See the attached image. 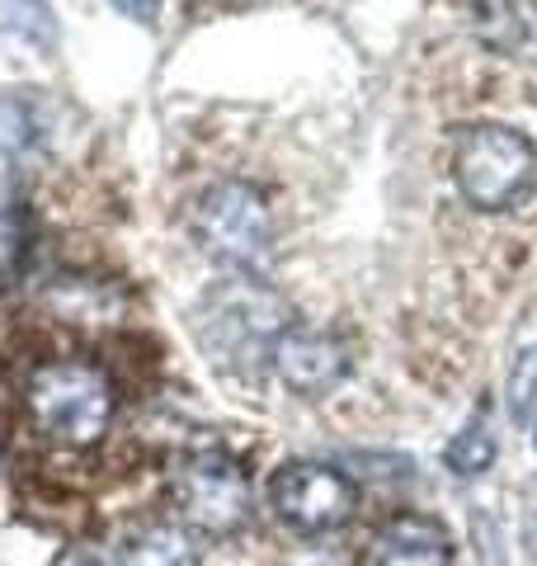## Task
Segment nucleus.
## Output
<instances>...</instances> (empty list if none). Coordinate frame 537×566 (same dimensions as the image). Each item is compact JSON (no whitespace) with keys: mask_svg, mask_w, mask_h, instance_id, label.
Masks as SVG:
<instances>
[{"mask_svg":"<svg viewBox=\"0 0 537 566\" xmlns=\"http://www.w3.org/2000/svg\"><path fill=\"white\" fill-rule=\"evenodd\" d=\"M118 566H199V543H193L189 524L156 520L128 538Z\"/></svg>","mask_w":537,"mask_h":566,"instance_id":"8","label":"nucleus"},{"mask_svg":"<svg viewBox=\"0 0 537 566\" xmlns=\"http://www.w3.org/2000/svg\"><path fill=\"white\" fill-rule=\"evenodd\" d=\"M114 382L90 359H43L24 382L29 424L48 444L90 449L114 424Z\"/></svg>","mask_w":537,"mask_h":566,"instance_id":"1","label":"nucleus"},{"mask_svg":"<svg viewBox=\"0 0 537 566\" xmlns=\"http://www.w3.org/2000/svg\"><path fill=\"white\" fill-rule=\"evenodd\" d=\"M114 6L128 14V20H137V24H151L156 10H160V0H114Z\"/></svg>","mask_w":537,"mask_h":566,"instance_id":"12","label":"nucleus"},{"mask_svg":"<svg viewBox=\"0 0 537 566\" xmlns=\"http://www.w3.org/2000/svg\"><path fill=\"white\" fill-rule=\"evenodd\" d=\"M170 495H175L179 520L212 538H231L250 520V476L222 449L189 453L175 472Z\"/></svg>","mask_w":537,"mask_h":566,"instance_id":"4","label":"nucleus"},{"mask_svg":"<svg viewBox=\"0 0 537 566\" xmlns=\"http://www.w3.org/2000/svg\"><path fill=\"white\" fill-rule=\"evenodd\" d=\"M528 547H533V557H537V505H533V520H528Z\"/></svg>","mask_w":537,"mask_h":566,"instance_id":"14","label":"nucleus"},{"mask_svg":"<svg viewBox=\"0 0 537 566\" xmlns=\"http://www.w3.org/2000/svg\"><path fill=\"white\" fill-rule=\"evenodd\" d=\"M52 566H114V562L104 557V553H95V547H71V553H66V557H57Z\"/></svg>","mask_w":537,"mask_h":566,"instance_id":"13","label":"nucleus"},{"mask_svg":"<svg viewBox=\"0 0 537 566\" xmlns=\"http://www.w3.org/2000/svg\"><path fill=\"white\" fill-rule=\"evenodd\" d=\"M533 397H537V349H528L524 359L514 364V382H509V411H514V420H528Z\"/></svg>","mask_w":537,"mask_h":566,"instance_id":"11","label":"nucleus"},{"mask_svg":"<svg viewBox=\"0 0 537 566\" xmlns=\"http://www.w3.org/2000/svg\"><path fill=\"white\" fill-rule=\"evenodd\" d=\"M372 566H453L448 528L424 515H397L372 538Z\"/></svg>","mask_w":537,"mask_h":566,"instance_id":"7","label":"nucleus"},{"mask_svg":"<svg viewBox=\"0 0 537 566\" xmlns=\"http://www.w3.org/2000/svg\"><path fill=\"white\" fill-rule=\"evenodd\" d=\"M268 359H274L283 387L297 397H326L349 378V349L316 326H288L274 340Z\"/></svg>","mask_w":537,"mask_h":566,"instance_id":"6","label":"nucleus"},{"mask_svg":"<svg viewBox=\"0 0 537 566\" xmlns=\"http://www.w3.org/2000/svg\"><path fill=\"white\" fill-rule=\"evenodd\" d=\"M453 180L457 193L481 212H505L518 199H528L537 180V151L524 133L476 123L462 128L453 142Z\"/></svg>","mask_w":537,"mask_h":566,"instance_id":"3","label":"nucleus"},{"mask_svg":"<svg viewBox=\"0 0 537 566\" xmlns=\"http://www.w3.org/2000/svg\"><path fill=\"white\" fill-rule=\"evenodd\" d=\"M268 501H274L278 520L297 528V534H330L354 515V482L345 472H335L312 458L283 463L268 482Z\"/></svg>","mask_w":537,"mask_h":566,"instance_id":"5","label":"nucleus"},{"mask_svg":"<svg viewBox=\"0 0 537 566\" xmlns=\"http://www.w3.org/2000/svg\"><path fill=\"white\" fill-rule=\"evenodd\" d=\"M443 463L453 468L457 476H476V472H486L491 463H495V434L486 430V424H467L453 444H448V453H443Z\"/></svg>","mask_w":537,"mask_h":566,"instance_id":"10","label":"nucleus"},{"mask_svg":"<svg viewBox=\"0 0 537 566\" xmlns=\"http://www.w3.org/2000/svg\"><path fill=\"white\" fill-rule=\"evenodd\" d=\"M39 91H6L0 95V151L24 156L29 147H39L43 118H39Z\"/></svg>","mask_w":537,"mask_h":566,"instance_id":"9","label":"nucleus"},{"mask_svg":"<svg viewBox=\"0 0 537 566\" xmlns=\"http://www.w3.org/2000/svg\"><path fill=\"white\" fill-rule=\"evenodd\" d=\"M193 237L203 251L236 274H260L274 260V212L245 180H218L193 199Z\"/></svg>","mask_w":537,"mask_h":566,"instance_id":"2","label":"nucleus"}]
</instances>
